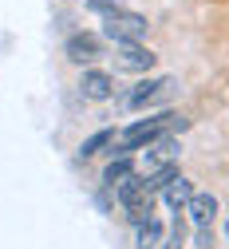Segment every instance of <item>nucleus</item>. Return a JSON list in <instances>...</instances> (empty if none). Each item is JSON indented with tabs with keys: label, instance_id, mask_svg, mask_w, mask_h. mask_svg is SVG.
<instances>
[{
	"label": "nucleus",
	"instance_id": "1",
	"mask_svg": "<svg viewBox=\"0 0 229 249\" xmlns=\"http://www.w3.org/2000/svg\"><path fill=\"white\" fill-rule=\"evenodd\" d=\"M170 131H186V119L178 111H158V115H146V119H135L130 127L119 131L115 146H111V159H130V154L146 150L150 142H158L162 135Z\"/></svg>",
	"mask_w": 229,
	"mask_h": 249
},
{
	"label": "nucleus",
	"instance_id": "2",
	"mask_svg": "<svg viewBox=\"0 0 229 249\" xmlns=\"http://www.w3.org/2000/svg\"><path fill=\"white\" fill-rule=\"evenodd\" d=\"M146 28H150V20L142 16V12H130V8H123V12H115V16H107L103 20V40H111L115 48H123V44H142V36H146Z\"/></svg>",
	"mask_w": 229,
	"mask_h": 249
},
{
	"label": "nucleus",
	"instance_id": "3",
	"mask_svg": "<svg viewBox=\"0 0 229 249\" xmlns=\"http://www.w3.org/2000/svg\"><path fill=\"white\" fill-rule=\"evenodd\" d=\"M170 91H174V79H170V75H146V79H139L135 87H130L126 107H130V111H142V107H150V103H158V99H166Z\"/></svg>",
	"mask_w": 229,
	"mask_h": 249
},
{
	"label": "nucleus",
	"instance_id": "4",
	"mask_svg": "<svg viewBox=\"0 0 229 249\" xmlns=\"http://www.w3.org/2000/svg\"><path fill=\"white\" fill-rule=\"evenodd\" d=\"M103 48H107V40L99 36V32H75V36H68V44H63V55L71 59V64H95V59L103 55Z\"/></svg>",
	"mask_w": 229,
	"mask_h": 249
},
{
	"label": "nucleus",
	"instance_id": "5",
	"mask_svg": "<svg viewBox=\"0 0 229 249\" xmlns=\"http://www.w3.org/2000/svg\"><path fill=\"white\" fill-rule=\"evenodd\" d=\"M178 139L174 135H162L158 142H150L146 150H142V159H139V174H154V170H162V166H174L178 162Z\"/></svg>",
	"mask_w": 229,
	"mask_h": 249
},
{
	"label": "nucleus",
	"instance_id": "6",
	"mask_svg": "<svg viewBox=\"0 0 229 249\" xmlns=\"http://www.w3.org/2000/svg\"><path fill=\"white\" fill-rule=\"evenodd\" d=\"M79 95L91 99V103L115 99V75L103 71V68H83V75H79Z\"/></svg>",
	"mask_w": 229,
	"mask_h": 249
},
{
	"label": "nucleus",
	"instance_id": "7",
	"mask_svg": "<svg viewBox=\"0 0 229 249\" xmlns=\"http://www.w3.org/2000/svg\"><path fill=\"white\" fill-rule=\"evenodd\" d=\"M154 64H158V55H154L146 44H123V48H115V68H119V71L142 75V71H150Z\"/></svg>",
	"mask_w": 229,
	"mask_h": 249
},
{
	"label": "nucleus",
	"instance_id": "8",
	"mask_svg": "<svg viewBox=\"0 0 229 249\" xmlns=\"http://www.w3.org/2000/svg\"><path fill=\"white\" fill-rule=\"evenodd\" d=\"M186 213H190V222H194V226H213V217H217V198H213V194H198V190H194V198H190Z\"/></svg>",
	"mask_w": 229,
	"mask_h": 249
},
{
	"label": "nucleus",
	"instance_id": "9",
	"mask_svg": "<svg viewBox=\"0 0 229 249\" xmlns=\"http://www.w3.org/2000/svg\"><path fill=\"white\" fill-rule=\"evenodd\" d=\"M115 139H119V131H115V127H103V131H95V135H87V139L79 142V159L87 162V159H95V154H103V150H111V146H115Z\"/></svg>",
	"mask_w": 229,
	"mask_h": 249
},
{
	"label": "nucleus",
	"instance_id": "10",
	"mask_svg": "<svg viewBox=\"0 0 229 249\" xmlns=\"http://www.w3.org/2000/svg\"><path fill=\"white\" fill-rule=\"evenodd\" d=\"M162 198H166V206H170L174 213H182V210L190 206V198H194V182L178 174V178H174V182L166 186V190H162Z\"/></svg>",
	"mask_w": 229,
	"mask_h": 249
},
{
	"label": "nucleus",
	"instance_id": "11",
	"mask_svg": "<svg viewBox=\"0 0 229 249\" xmlns=\"http://www.w3.org/2000/svg\"><path fill=\"white\" fill-rule=\"evenodd\" d=\"M162 241H166V230H162L158 217L135 226V245H139V249H162Z\"/></svg>",
	"mask_w": 229,
	"mask_h": 249
},
{
	"label": "nucleus",
	"instance_id": "12",
	"mask_svg": "<svg viewBox=\"0 0 229 249\" xmlns=\"http://www.w3.org/2000/svg\"><path fill=\"white\" fill-rule=\"evenodd\" d=\"M135 170H139V166H135V159H111V162H107V170H103V186H107V190H115V186H123Z\"/></svg>",
	"mask_w": 229,
	"mask_h": 249
},
{
	"label": "nucleus",
	"instance_id": "13",
	"mask_svg": "<svg viewBox=\"0 0 229 249\" xmlns=\"http://www.w3.org/2000/svg\"><path fill=\"white\" fill-rule=\"evenodd\" d=\"M83 8H87V12H95V16H103V20H107V16H115V12H123L126 4H123V0H83Z\"/></svg>",
	"mask_w": 229,
	"mask_h": 249
},
{
	"label": "nucleus",
	"instance_id": "14",
	"mask_svg": "<svg viewBox=\"0 0 229 249\" xmlns=\"http://www.w3.org/2000/svg\"><path fill=\"white\" fill-rule=\"evenodd\" d=\"M123 213H126L130 226H142V222H150V217H154V198H150V202H139V206H130V210H123Z\"/></svg>",
	"mask_w": 229,
	"mask_h": 249
},
{
	"label": "nucleus",
	"instance_id": "15",
	"mask_svg": "<svg viewBox=\"0 0 229 249\" xmlns=\"http://www.w3.org/2000/svg\"><path fill=\"white\" fill-rule=\"evenodd\" d=\"M194 245H198V249H210V245H213V226H198V230H194Z\"/></svg>",
	"mask_w": 229,
	"mask_h": 249
},
{
	"label": "nucleus",
	"instance_id": "16",
	"mask_svg": "<svg viewBox=\"0 0 229 249\" xmlns=\"http://www.w3.org/2000/svg\"><path fill=\"white\" fill-rule=\"evenodd\" d=\"M225 237H229V222H225Z\"/></svg>",
	"mask_w": 229,
	"mask_h": 249
}]
</instances>
